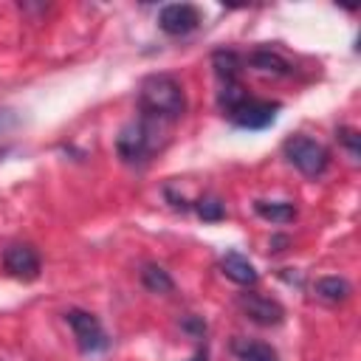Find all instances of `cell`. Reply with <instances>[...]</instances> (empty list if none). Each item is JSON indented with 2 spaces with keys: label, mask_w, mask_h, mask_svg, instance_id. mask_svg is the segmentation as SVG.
I'll list each match as a JSON object with an SVG mask.
<instances>
[{
  "label": "cell",
  "mask_w": 361,
  "mask_h": 361,
  "mask_svg": "<svg viewBox=\"0 0 361 361\" xmlns=\"http://www.w3.org/2000/svg\"><path fill=\"white\" fill-rule=\"evenodd\" d=\"M138 107L152 121H175L186 110V93L175 76L149 73L138 85Z\"/></svg>",
  "instance_id": "1"
},
{
  "label": "cell",
  "mask_w": 361,
  "mask_h": 361,
  "mask_svg": "<svg viewBox=\"0 0 361 361\" xmlns=\"http://www.w3.org/2000/svg\"><path fill=\"white\" fill-rule=\"evenodd\" d=\"M158 124L161 121H152L147 116L135 118V121H127L118 135H116V152L124 164H147L152 158V152L158 149Z\"/></svg>",
  "instance_id": "2"
},
{
  "label": "cell",
  "mask_w": 361,
  "mask_h": 361,
  "mask_svg": "<svg viewBox=\"0 0 361 361\" xmlns=\"http://www.w3.org/2000/svg\"><path fill=\"white\" fill-rule=\"evenodd\" d=\"M282 152H285L288 164H293L305 178H319L330 166L327 147L322 141H316V138H307V135H290L282 144Z\"/></svg>",
  "instance_id": "3"
},
{
  "label": "cell",
  "mask_w": 361,
  "mask_h": 361,
  "mask_svg": "<svg viewBox=\"0 0 361 361\" xmlns=\"http://www.w3.org/2000/svg\"><path fill=\"white\" fill-rule=\"evenodd\" d=\"M279 102H268V99H251L245 96L234 110H228V121L243 127V130H265L276 121V113H279Z\"/></svg>",
  "instance_id": "4"
},
{
  "label": "cell",
  "mask_w": 361,
  "mask_h": 361,
  "mask_svg": "<svg viewBox=\"0 0 361 361\" xmlns=\"http://www.w3.org/2000/svg\"><path fill=\"white\" fill-rule=\"evenodd\" d=\"M65 322L71 324L73 338H76V344H79L82 353H102V350L110 344V338H107L102 322H99L93 313L73 307V310L65 313Z\"/></svg>",
  "instance_id": "5"
},
{
  "label": "cell",
  "mask_w": 361,
  "mask_h": 361,
  "mask_svg": "<svg viewBox=\"0 0 361 361\" xmlns=\"http://www.w3.org/2000/svg\"><path fill=\"white\" fill-rule=\"evenodd\" d=\"M203 23V14L192 3H169L158 11V28L169 37H186Z\"/></svg>",
  "instance_id": "6"
},
{
  "label": "cell",
  "mask_w": 361,
  "mask_h": 361,
  "mask_svg": "<svg viewBox=\"0 0 361 361\" xmlns=\"http://www.w3.org/2000/svg\"><path fill=\"white\" fill-rule=\"evenodd\" d=\"M237 305H240V310L254 322V324H262V327H276L282 319H285V307L276 302V299H271V296H265V293H240V299H237Z\"/></svg>",
  "instance_id": "7"
},
{
  "label": "cell",
  "mask_w": 361,
  "mask_h": 361,
  "mask_svg": "<svg viewBox=\"0 0 361 361\" xmlns=\"http://www.w3.org/2000/svg\"><path fill=\"white\" fill-rule=\"evenodd\" d=\"M3 268L17 279H37L39 276V254L25 243H11L3 251Z\"/></svg>",
  "instance_id": "8"
},
{
  "label": "cell",
  "mask_w": 361,
  "mask_h": 361,
  "mask_svg": "<svg viewBox=\"0 0 361 361\" xmlns=\"http://www.w3.org/2000/svg\"><path fill=\"white\" fill-rule=\"evenodd\" d=\"M220 271H223L231 282H237V285H243V288H251V285H257V279H259L254 262H251L245 254H240V251H226V254L220 257Z\"/></svg>",
  "instance_id": "9"
},
{
  "label": "cell",
  "mask_w": 361,
  "mask_h": 361,
  "mask_svg": "<svg viewBox=\"0 0 361 361\" xmlns=\"http://www.w3.org/2000/svg\"><path fill=\"white\" fill-rule=\"evenodd\" d=\"M212 68H214L220 85H234V82H240V76L245 71V59L237 51H226L223 48V51L212 54Z\"/></svg>",
  "instance_id": "10"
},
{
  "label": "cell",
  "mask_w": 361,
  "mask_h": 361,
  "mask_svg": "<svg viewBox=\"0 0 361 361\" xmlns=\"http://www.w3.org/2000/svg\"><path fill=\"white\" fill-rule=\"evenodd\" d=\"M248 65H251L254 71L271 73V76H290V73H293V65H290L285 56H279L276 51H271V48H257V51H251V54H248Z\"/></svg>",
  "instance_id": "11"
},
{
  "label": "cell",
  "mask_w": 361,
  "mask_h": 361,
  "mask_svg": "<svg viewBox=\"0 0 361 361\" xmlns=\"http://www.w3.org/2000/svg\"><path fill=\"white\" fill-rule=\"evenodd\" d=\"M313 290H316L319 299H324V302H330V305H338V302L350 299L353 285H350L344 276H319L316 285H313Z\"/></svg>",
  "instance_id": "12"
},
{
  "label": "cell",
  "mask_w": 361,
  "mask_h": 361,
  "mask_svg": "<svg viewBox=\"0 0 361 361\" xmlns=\"http://www.w3.org/2000/svg\"><path fill=\"white\" fill-rule=\"evenodd\" d=\"M254 212L268 223H290L296 217V206L288 200H257Z\"/></svg>",
  "instance_id": "13"
},
{
  "label": "cell",
  "mask_w": 361,
  "mask_h": 361,
  "mask_svg": "<svg viewBox=\"0 0 361 361\" xmlns=\"http://www.w3.org/2000/svg\"><path fill=\"white\" fill-rule=\"evenodd\" d=\"M237 361H279L276 358V350L262 344V341H248V338H240L231 344Z\"/></svg>",
  "instance_id": "14"
},
{
  "label": "cell",
  "mask_w": 361,
  "mask_h": 361,
  "mask_svg": "<svg viewBox=\"0 0 361 361\" xmlns=\"http://www.w3.org/2000/svg\"><path fill=\"white\" fill-rule=\"evenodd\" d=\"M141 285L152 293H172L175 290V282L172 276L161 268V265H144L141 268Z\"/></svg>",
  "instance_id": "15"
},
{
  "label": "cell",
  "mask_w": 361,
  "mask_h": 361,
  "mask_svg": "<svg viewBox=\"0 0 361 361\" xmlns=\"http://www.w3.org/2000/svg\"><path fill=\"white\" fill-rule=\"evenodd\" d=\"M195 209H197V214H200L203 220H209V223H217V220L226 217V206H223L220 197H200V200L195 203Z\"/></svg>",
  "instance_id": "16"
},
{
  "label": "cell",
  "mask_w": 361,
  "mask_h": 361,
  "mask_svg": "<svg viewBox=\"0 0 361 361\" xmlns=\"http://www.w3.org/2000/svg\"><path fill=\"white\" fill-rule=\"evenodd\" d=\"M338 141L347 147L350 158L358 161V155H361V135H358L355 130H350V127H341V130H338Z\"/></svg>",
  "instance_id": "17"
},
{
  "label": "cell",
  "mask_w": 361,
  "mask_h": 361,
  "mask_svg": "<svg viewBox=\"0 0 361 361\" xmlns=\"http://www.w3.org/2000/svg\"><path fill=\"white\" fill-rule=\"evenodd\" d=\"M183 327H186V330H192V333H197V336L206 330V324H203L200 319H186V322H183Z\"/></svg>",
  "instance_id": "18"
},
{
  "label": "cell",
  "mask_w": 361,
  "mask_h": 361,
  "mask_svg": "<svg viewBox=\"0 0 361 361\" xmlns=\"http://www.w3.org/2000/svg\"><path fill=\"white\" fill-rule=\"evenodd\" d=\"M192 361H206V347H200L197 353H195V358Z\"/></svg>",
  "instance_id": "19"
}]
</instances>
